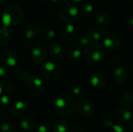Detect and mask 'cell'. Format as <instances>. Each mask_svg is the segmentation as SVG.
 Listing matches in <instances>:
<instances>
[{
    "label": "cell",
    "instance_id": "obj_15",
    "mask_svg": "<svg viewBox=\"0 0 133 132\" xmlns=\"http://www.w3.org/2000/svg\"><path fill=\"white\" fill-rule=\"evenodd\" d=\"M41 26L37 23H28L23 31L24 37L28 40H32L36 38L38 34L41 33Z\"/></svg>",
    "mask_w": 133,
    "mask_h": 132
},
{
    "label": "cell",
    "instance_id": "obj_25",
    "mask_svg": "<svg viewBox=\"0 0 133 132\" xmlns=\"http://www.w3.org/2000/svg\"><path fill=\"white\" fill-rule=\"evenodd\" d=\"M13 74H14V75L17 79H19L23 82H26V83L28 82V80L33 75L31 73H30L27 71H25V70L22 69L21 68H14Z\"/></svg>",
    "mask_w": 133,
    "mask_h": 132
},
{
    "label": "cell",
    "instance_id": "obj_18",
    "mask_svg": "<svg viewBox=\"0 0 133 132\" xmlns=\"http://www.w3.org/2000/svg\"><path fill=\"white\" fill-rule=\"evenodd\" d=\"M112 77L113 79L118 82V83H123L125 82L128 77H129V72L128 70L122 66H118L115 68L113 72H112Z\"/></svg>",
    "mask_w": 133,
    "mask_h": 132
},
{
    "label": "cell",
    "instance_id": "obj_35",
    "mask_svg": "<svg viewBox=\"0 0 133 132\" xmlns=\"http://www.w3.org/2000/svg\"><path fill=\"white\" fill-rule=\"evenodd\" d=\"M125 26L129 29H133V16H128L124 20Z\"/></svg>",
    "mask_w": 133,
    "mask_h": 132
},
{
    "label": "cell",
    "instance_id": "obj_16",
    "mask_svg": "<svg viewBox=\"0 0 133 132\" xmlns=\"http://www.w3.org/2000/svg\"><path fill=\"white\" fill-rule=\"evenodd\" d=\"M28 109L27 103L23 100L16 101L11 107V113L15 117H21L26 114Z\"/></svg>",
    "mask_w": 133,
    "mask_h": 132
},
{
    "label": "cell",
    "instance_id": "obj_17",
    "mask_svg": "<svg viewBox=\"0 0 133 132\" xmlns=\"http://www.w3.org/2000/svg\"><path fill=\"white\" fill-rule=\"evenodd\" d=\"M37 124V118L34 114L25 115L20 121V128L25 131H31Z\"/></svg>",
    "mask_w": 133,
    "mask_h": 132
},
{
    "label": "cell",
    "instance_id": "obj_13",
    "mask_svg": "<svg viewBox=\"0 0 133 132\" xmlns=\"http://www.w3.org/2000/svg\"><path fill=\"white\" fill-rule=\"evenodd\" d=\"M48 53L51 58L58 61L63 58L65 55V50L63 46L60 43L54 42L51 44H50L48 47Z\"/></svg>",
    "mask_w": 133,
    "mask_h": 132
},
{
    "label": "cell",
    "instance_id": "obj_28",
    "mask_svg": "<svg viewBox=\"0 0 133 132\" xmlns=\"http://www.w3.org/2000/svg\"><path fill=\"white\" fill-rule=\"evenodd\" d=\"M77 42H78V44L79 45L85 46V47L88 46L89 44H90L92 43L91 40H90V37H89V35L87 33V30L84 31L83 33H81L77 37Z\"/></svg>",
    "mask_w": 133,
    "mask_h": 132
},
{
    "label": "cell",
    "instance_id": "obj_33",
    "mask_svg": "<svg viewBox=\"0 0 133 132\" xmlns=\"http://www.w3.org/2000/svg\"><path fill=\"white\" fill-rule=\"evenodd\" d=\"M50 131L51 124L47 121H44L37 125V132H50Z\"/></svg>",
    "mask_w": 133,
    "mask_h": 132
},
{
    "label": "cell",
    "instance_id": "obj_48",
    "mask_svg": "<svg viewBox=\"0 0 133 132\" xmlns=\"http://www.w3.org/2000/svg\"><path fill=\"white\" fill-rule=\"evenodd\" d=\"M132 105H133V103H132Z\"/></svg>",
    "mask_w": 133,
    "mask_h": 132
},
{
    "label": "cell",
    "instance_id": "obj_45",
    "mask_svg": "<svg viewBox=\"0 0 133 132\" xmlns=\"http://www.w3.org/2000/svg\"><path fill=\"white\" fill-rule=\"evenodd\" d=\"M132 73H133V65H132Z\"/></svg>",
    "mask_w": 133,
    "mask_h": 132
},
{
    "label": "cell",
    "instance_id": "obj_36",
    "mask_svg": "<svg viewBox=\"0 0 133 132\" xmlns=\"http://www.w3.org/2000/svg\"><path fill=\"white\" fill-rule=\"evenodd\" d=\"M5 89V92L10 95V94H13L16 91V86L13 85V84H11V83H9L5 86V87L4 88Z\"/></svg>",
    "mask_w": 133,
    "mask_h": 132
},
{
    "label": "cell",
    "instance_id": "obj_40",
    "mask_svg": "<svg viewBox=\"0 0 133 132\" xmlns=\"http://www.w3.org/2000/svg\"><path fill=\"white\" fill-rule=\"evenodd\" d=\"M32 2L34 3V4H37V5H41L42 3H44L45 2V0H32Z\"/></svg>",
    "mask_w": 133,
    "mask_h": 132
},
{
    "label": "cell",
    "instance_id": "obj_37",
    "mask_svg": "<svg viewBox=\"0 0 133 132\" xmlns=\"http://www.w3.org/2000/svg\"><path fill=\"white\" fill-rule=\"evenodd\" d=\"M9 75L8 68L5 66L0 65V79H6Z\"/></svg>",
    "mask_w": 133,
    "mask_h": 132
},
{
    "label": "cell",
    "instance_id": "obj_29",
    "mask_svg": "<svg viewBox=\"0 0 133 132\" xmlns=\"http://www.w3.org/2000/svg\"><path fill=\"white\" fill-rule=\"evenodd\" d=\"M79 10V13L83 16H87L93 12L94 11V5L90 2H84L81 5Z\"/></svg>",
    "mask_w": 133,
    "mask_h": 132
},
{
    "label": "cell",
    "instance_id": "obj_5",
    "mask_svg": "<svg viewBox=\"0 0 133 132\" xmlns=\"http://www.w3.org/2000/svg\"><path fill=\"white\" fill-rule=\"evenodd\" d=\"M58 14L62 21L70 23L79 19L80 13L75 5L70 2H64L59 7Z\"/></svg>",
    "mask_w": 133,
    "mask_h": 132
},
{
    "label": "cell",
    "instance_id": "obj_34",
    "mask_svg": "<svg viewBox=\"0 0 133 132\" xmlns=\"http://www.w3.org/2000/svg\"><path fill=\"white\" fill-rule=\"evenodd\" d=\"M110 132H129L125 126L122 124H115L111 128Z\"/></svg>",
    "mask_w": 133,
    "mask_h": 132
},
{
    "label": "cell",
    "instance_id": "obj_43",
    "mask_svg": "<svg viewBox=\"0 0 133 132\" xmlns=\"http://www.w3.org/2000/svg\"><path fill=\"white\" fill-rule=\"evenodd\" d=\"M72 2H75V3H82V2H83L85 0H71Z\"/></svg>",
    "mask_w": 133,
    "mask_h": 132
},
{
    "label": "cell",
    "instance_id": "obj_3",
    "mask_svg": "<svg viewBox=\"0 0 133 132\" xmlns=\"http://www.w3.org/2000/svg\"><path fill=\"white\" fill-rule=\"evenodd\" d=\"M105 57V49L98 43H91L84 49L83 58L89 63L96 64L101 62Z\"/></svg>",
    "mask_w": 133,
    "mask_h": 132
},
{
    "label": "cell",
    "instance_id": "obj_6",
    "mask_svg": "<svg viewBox=\"0 0 133 132\" xmlns=\"http://www.w3.org/2000/svg\"><path fill=\"white\" fill-rule=\"evenodd\" d=\"M30 92L34 96H41L44 91V82L38 76L32 75L26 82Z\"/></svg>",
    "mask_w": 133,
    "mask_h": 132
},
{
    "label": "cell",
    "instance_id": "obj_26",
    "mask_svg": "<svg viewBox=\"0 0 133 132\" xmlns=\"http://www.w3.org/2000/svg\"><path fill=\"white\" fill-rule=\"evenodd\" d=\"M41 37L46 40H51L55 37V30L49 26H45L42 30H41Z\"/></svg>",
    "mask_w": 133,
    "mask_h": 132
},
{
    "label": "cell",
    "instance_id": "obj_31",
    "mask_svg": "<svg viewBox=\"0 0 133 132\" xmlns=\"http://www.w3.org/2000/svg\"><path fill=\"white\" fill-rule=\"evenodd\" d=\"M72 93L73 95L76 97V98H81L83 96L84 93H85V89L84 87L80 85V84H76L72 87Z\"/></svg>",
    "mask_w": 133,
    "mask_h": 132
},
{
    "label": "cell",
    "instance_id": "obj_2",
    "mask_svg": "<svg viewBox=\"0 0 133 132\" xmlns=\"http://www.w3.org/2000/svg\"><path fill=\"white\" fill-rule=\"evenodd\" d=\"M54 109L55 112L64 117H70L76 110L74 99L67 93L58 95L54 100Z\"/></svg>",
    "mask_w": 133,
    "mask_h": 132
},
{
    "label": "cell",
    "instance_id": "obj_19",
    "mask_svg": "<svg viewBox=\"0 0 133 132\" xmlns=\"http://www.w3.org/2000/svg\"><path fill=\"white\" fill-rule=\"evenodd\" d=\"M66 54L68 58L72 61H77L83 54L79 46L76 44H71L68 46Z\"/></svg>",
    "mask_w": 133,
    "mask_h": 132
},
{
    "label": "cell",
    "instance_id": "obj_4",
    "mask_svg": "<svg viewBox=\"0 0 133 132\" xmlns=\"http://www.w3.org/2000/svg\"><path fill=\"white\" fill-rule=\"evenodd\" d=\"M41 76L48 82H55L60 79L62 75V68L53 61H46L41 67Z\"/></svg>",
    "mask_w": 133,
    "mask_h": 132
},
{
    "label": "cell",
    "instance_id": "obj_44",
    "mask_svg": "<svg viewBox=\"0 0 133 132\" xmlns=\"http://www.w3.org/2000/svg\"><path fill=\"white\" fill-rule=\"evenodd\" d=\"M127 1H129V2H133V0H127Z\"/></svg>",
    "mask_w": 133,
    "mask_h": 132
},
{
    "label": "cell",
    "instance_id": "obj_24",
    "mask_svg": "<svg viewBox=\"0 0 133 132\" xmlns=\"http://www.w3.org/2000/svg\"><path fill=\"white\" fill-rule=\"evenodd\" d=\"M69 128V124L64 118H58L54 122L53 132H68Z\"/></svg>",
    "mask_w": 133,
    "mask_h": 132
},
{
    "label": "cell",
    "instance_id": "obj_21",
    "mask_svg": "<svg viewBox=\"0 0 133 132\" xmlns=\"http://www.w3.org/2000/svg\"><path fill=\"white\" fill-rule=\"evenodd\" d=\"M12 40V33L6 27L0 28V47L7 46Z\"/></svg>",
    "mask_w": 133,
    "mask_h": 132
},
{
    "label": "cell",
    "instance_id": "obj_9",
    "mask_svg": "<svg viewBox=\"0 0 133 132\" xmlns=\"http://www.w3.org/2000/svg\"><path fill=\"white\" fill-rule=\"evenodd\" d=\"M102 41L104 47L110 51H116L119 49L122 44L121 39L115 34H107Z\"/></svg>",
    "mask_w": 133,
    "mask_h": 132
},
{
    "label": "cell",
    "instance_id": "obj_14",
    "mask_svg": "<svg viewBox=\"0 0 133 132\" xmlns=\"http://www.w3.org/2000/svg\"><path fill=\"white\" fill-rule=\"evenodd\" d=\"M60 33L62 37V38L66 40V41H72L76 37V27L71 24V23H65L64 24L61 29H60Z\"/></svg>",
    "mask_w": 133,
    "mask_h": 132
},
{
    "label": "cell",
    "instance_id": "obj_1",
    "mask_svg": "<svg viewBox=\"0 0 133 132\" xmlns=\"http://www.w3.org/2000/svg\"><path fill=\"white\" fill-rule=\"evenodd\" d=\"M25 16V11L20 5H11L4 9L1 14V19L5 26H15L21 23Z\"/></svg>",
    "mask_w": 133,
    "mask_h": 132
},
{
    "label": "cell",
    "instance_id": "obj_11",
    "mask_svg": "<svg viewBox=\"0 0 133 132\" xmlns=\"http://www.w3.org/2000/svg\"><path fill=\"white\" fill-rule=\"evenodd\" d=\"M107 76L104 73L101 72H94L90 76V84L97 89H101L105 87L107 85Z\"/></svg>",
    "mask_w": 133,
    "mask_h": 132
},
{
    "label": "cell",
    "instance_id": "obj_32",
    "mask_svg": "<svg viewBox=\"0 0 133 132\" xmlns=\"http://www.w3.org/2000/svg\"><path fill=\"white\" fill-rule=\"evenodd\" d=\"M101 125L105 129H111L114 125V123L111 117L108 116H104L101 118Z\"/></svg>",
    "mask_w": 133,
    "mask_h": 132
},
{
    "label": "cell",
    "instance_id": "obj_20",
    "mask_svg": "<svg viewBox=\"0 0 133 132\" xmlns=\"http://www.w3.org/2000/svg\"><path fill=\"white\" fill-rule=\"evenodd\" d=\"M118 100L124 107H130L133 103V93L129 90H123L120 92Z\"/></svg>",
    "mask_w": 133,
    "mask_h": 132
},
{
    "label": "cell",
    "instance_id": "obj_42",
    "mask_svg": "<svg viewBox=\"0 0 133 132\" xmlns=\"http://www.w3.org/2000/svg\"><path fill=\"white\" fill-rule=\"evenodd\" d=\"M3 89H4L3 84H2V82L0 81V96H1V94L2 93V92H3Z\"/></svg>",
    "mask_w": 133,
    "mask_h": 132
},
{
    "label": "cell",
    "instance_id": "obj_38",
    "mask_svg": "<svg viewBox=\"0 0 133 132\" xmlns=\"http://www.w3.org/2000/svg\"><path fill=\"white\" fill-rule=\"evenodd\" d=\"M68 132H84V129L80 124H75L69 128Z\"/></svg>",
    "mask_w": 133,
    "mask_h": 132
},
{
    "label": "cell",
    "instance_id": "obj_23",
    "mask_svg": "<svg viewBox=\"0 0 133 132\" xmlns=\"http://www.w3.org/2000/svg\"><path fill=\"white\" fill-rule=\"evenodd\" d=\"M94 19L97 22V23H98L99 25L105 26V25H108V23H110L111 17L108 12H104V11H100V12H97V13H95Z\"/></svg>",
    "mask_w": 133,
    "mask_h": 132
},
{
    "label": "cell",
    "instance_id": "obj_30",
    "mask_svg": "<svg viewBox=\"0 0 133 132\" xmlns=\"http://www.w3.org/2000/svg\"><path fill=\"white\" fill-rule=\"evenodd\" d=\"M11 104V99L8 95L0 96V110H5Z\"/></svg>",
    "mask_w": 133,
    "mask_h": 132
},
{
    "label": "cell",
    "instance_id": "obj_8",
    "mask_svg": "<svg viewBox=\"0 0 133 132\" xmlns=\"http://www.w3.org/2000/svg\"><path fill=\"white\" fill-rule=\"evenodd\" d=\"M31 57L34 61L35 62L37 63L43 62L47 58L46 47L41 43H37L34 44V46L31 50Z\"/></svg>",
    "mask_w": 133,
    "mask_h": 132
},
{
    "label": "cell",
    "instance_id": "obj_10",
    "mask_svg": "<svg viewBox=\"0 0 133 132\" xmlns=\"http://www.w3.org/2000/svg\"><path fill=\"white\" fill-rule=\"evenodd\" d=\"M92 43H99L104 40L108 34V29L104 26L100 28H91L87 30Z\"/></svg>",
    "mask_w": 133,
    "mask_h": 132
},
{
    "label": "cell",
    "instance_id": "obj_46",
    "mask_svg": "<svg viewBox=\"0 0 133 132\" xmlns=\"http://www.w3.org/2000/svg\"><path fill=\"white\" fill-rule=\"evenodd\" d=\"M1 14H2V13H1V12H0V17H1Z\"/></svg>",
    "mask_w": 133,
    "mask_h": 132
},
{
    "label": "cell",
    "instance_id": "obj_41",
    "mask_svg": "<svg viewBox=\"0 0 133 132\" xmlns=\"http://www.w3.org/2000/svg\"><path fill=\"white\" fill-rule=\"evenodd\" d=\"M129 128L133 131V120H131L129 122Z\"/></svg>",
    "mask_w": 133,
    "mask_h": 132
},
{
    "label": "cell",
    "instance_id": "obj_22",
    "mask_svg": "<svg viewBox=\"0 0 133 132\" xmlns=\"http://www.w3.org/2000/svg\"><path fill=\"white\" fill-rule=\"evenodd\" d=\"M116 117L121 123H129L132 120V115L130 110L123 107L116 111Z\"/></svg>",
    "mask_w": 133,
    "mask_h": 132
},
{
    "label": "cell",
    "instance_id": "obj_39",
    "mask_svg": "<svg viewBox=\"0 0 133 132\" xmlns=\"http://www.w3.org/2000/svg\"><path fill=\"white\" fill-rule=\"evenodd\" d=\"M53 3L55 4H63L64 2H65L66 0H51Z\"/></svg>",
    "mask_w": 133,
    "mask_h": 132
},
{
    "label": "cell",
    "instance_id": "obj_12",
    "mask_svg": "<svg viewBox=\"0 0 133 132\" xmlns=\"http://www.w3.org/2000/svg\"><path fill=\"white\" fill-rule=\"evenodd\" d=\"M1 59L2 62L8 67H15L19 61L18 55L16 52L11 50L4 51L1 54Z\"/></svg>",
    "mask_w": 133,
    "mask_h": 132
},
{
    "label": "cell",
    "instance_id": "obj_27",
    "mask_svg": "<svg viewBox=\"0 0 133 132\" xmlns=\"http://www.w3.org/2000/svg\"><path fill=\"white\" fill-rule=\"evenodd\" d=\"M1 132H17L16 126L10 121H3L0 124Z\"/></svg>",
    "mask_w": 133,
    "mask_h": 132
},
{
    "label": "cell",
    "instance_id": "obj_7",
    "mask_svg": "<svg viewBox=\"0 0 133 132\" xmlns=\"http://www.w3.org/2000/svg\"><path fill=\"white\" fill-rule=\"evenodd\" d=\"M77 110L79 114L84 117H91L95 112L94 104L89 100H81L77 105Z\"/></svg>",
    "mask_w": 133,
    "mask_h": 132
},
{
    "label": "cell",
    "instance_id": "obj_47",
    "mask_svg": "<svg viewBox=\"0 0 133 132\" xmlns=\"http://www.w3.org/2000/svg\"><path fill=\"white\" fill-rule=\"evenodd\" d=\"M30 132H31V131H30Z\"/></svg>",
    "mask_w": 133,
    "mask_h": 132
}]
</instances>
